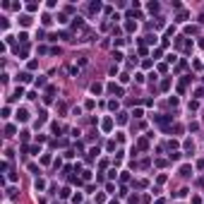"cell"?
<instances>
[{"mask_svg":"<svg viewBox=\"0 0 204 204\" xmlns=\"http://www.w3.org/2000/svg\"><path fill=\"white\" fill-rule=\"evenodd\" d=\"M108 91H110V94H115V96H125L123 87H120V84H115V82H110V84H108Z\"/></svg>","mask_w":204,"mask_h":204,"instance_id":"obj_1","label":"cell"},{"mask_svg":"<svg viewBox=\"0 0 204 204\" xmlns=\"http://www.w3.org/2000/svg\"><path fill=\"white\" fill-rule=\"evenodd\" d=\"M17 120H19V123H27V120H29V110H27V108H17Z\"/></svg>","mask_w":204,"mask_h":204,"instance_id":"obj_2","label":"cell"},{"mask_svg":"<svg viewBox=\"0 0 204 204\" xmlns=\"http://www.w3.org/2000/svg\"><path fill=\"white\" fill-rule=\"evenodd\" d=\"M55 91H58V89H55V87H48V89H46V96H43V101H46V103H50V101H53V96H55Z\"/></svg>","mask_w":204,"mask_h":204,"instance_id":"obj_3","label":"cell"},{"mask_svg":"<svg viewBox=\"0 0 204 204\" xmlns=\"http://www.w3.org/2000/svg\"><path fill=\"white\" fill-rule=\"evenodd\" d=\"M101 91H103V84H101V82H94V84H91V94H94V96H99Z\"/></svg>","mask_w":204,"mask_h":204,"instance_id":"obj_4","label":"cell"},{"mask_svg":"<svg viewBox=\"0 0 204 204\" xmlns=\"http://www.w3.org/2000/svg\"><path fill=\"white\" fill-rule=\"evenodd\" d=\"M17 82H31V75H29V72H19V75H17Z\"/></svg>","mask_w":204,"mask_h":204,"instance_id":"obj_5","label":"cell"},{"mask_svg":"<svg viewBox=\"0 0 204 204\" xmlns=\"http://www.w3.org/2000/svg\"><path fill=\"white\" fill-rule=\"evenodd\" d=\"M180 175H182V178H190V175H192V168H190V166H182V168H180Z\"/></svg>","mask_w":204,"mask_h":204,"instance_id":"obj_6","label":"cell"},{"mask_svg":"<svg viewBox=\"0 0 204 204\" xmlns=\"http://www.w3.org/2000/svg\"><path fill=\"white\" fill-rule=\"evenodd\" d=\"M72 27H75V29H82V27H84V19H82V17H75V19H72Z\"/></svg>","mask_w":204,"mask_h":204,"instance_id":"obj_7","label":"cell"},{"mask_svg":"<svg viewBox=\"0 0 204 204\" xmlns=\"http://www.w3.org/2000/svg\"><path fill=\"white\" fill-rule=\"evenodd\" d=\"M19 24H22V27H29V24H31V17H29V14H22V17H19Z\"/></svg>","mask_w":204,"mask_h":204,"instance_id":"obj_8","label":"cell"},{"mask_svg":"<svg viewBox=\"0 0 204 204\" xmlns=\"http://www.w3.org/2000/svg\"><path fill=\"white\" fill-rule=\"evenodd\" d=\"M135 29H137V22H132V19L125 22V31H135Z\"/></svg>","mask_w":204,"mask_h":204,"instance_id":"obj_9","label":"cell"},{"mask_svg":"<svg viewBox=\"0 0 204 204\" xmlns=\"http://www.w3.org/2000/svg\"><path fill=\"white\" fill-rule=\"evenodd\" d=\"M101 127L106 130V132H110V127H113V120H110V118H106V120L101 123Z\"/></svg>","mask_w":204,"mask_h":204,"instance_id":"obj_10","label":"cell"},{"mask_svg":"<svg viewBox=\"0 0 204 204\" xmlns=\"http://www.w3.org/2000/svg\"><path fill=\"white\" fill-rule=\"evenodd\" d=\"M14 132H17L14 125H7V127H5V137H14Z\"/></svg>","mask_w":204,"mask_h":204,"instance_id":"obj_11","label":"cell"},{"mask_svg":"<svg viewBox=\"0 0 204 204\" xmlns=\"http://www.w3.org/2000/svg\"><path fill=\"white\" fill-rule=\"evenodd\" d=\"M161 89H163V91H168V89H171V77H166V79L161 82Z\"/></svg>","mask_w":204,"mask_h":204,"instance_id":"obj_12","label":"cell"},{"mask_svg":"<svg viewBox=\"0 0 204 204\" xmlns=\"http://www.w3.org/2000/svg\"><path fill=\"white\" fill-rule=\"evenodd\" d=\"M43 187H46V180H41V178H39V180H36V192H41Z\"/></svg>","mask_w":204,"mask_h":204,"instance_id":"obj_13","label":"cell"},{"mask_svg":"<svg viewBox=\"0 0 204 204\" xmlns=\"http://www.w3.org/2000/svg\"><path fill=\"white\" fill-rule=\"evenodd\" d=\"M146 10H149V12H159V3H149V5H146Z\"/></svg>","mask_w":204,"mask_h":204,"instance_id":"obj_14","label":"cell"},{"mask_svg":"<svg viewBox=\"0 0 204 204\" xmlns=\"http://www.w3.org/2000/svg\"><path fill=\"white\" fill-rule=\"evenodd\" d=\"M50 130H53V132H55V135H60V132H63V127H60L58 123H53V125H50Z\"/></svg>","mask_w":204,"mask_h":204,"instance_id":"obj_15","label":"cell"},{"mask_svg":"<svg viewBox=\"0 0 204 204\" xmlns=\"http://www.w3.org/2000/svg\"><path fill=\"white\" fill-rule=\"evenodd\" d=\"M118 123L125 125V123H127V113H118Z\"/></svg>","mask_w":204,"mask_h":204,"instance_id":"obj_16","label":"cell"},{"mask_svg":"<svg viewBox=\"0 0 204 204\" xmlns=\"http://www.w3.org/2000/svg\"><path fill=\"white\" fill-rule=\"evenodd\" d=\"M27 10H29V12H36V10H39V3H29Z\"/></svg>","mask_w":204,"mask_h":204,"instance_id":"obj_17","label":"cell"},{"mask_svg":"<svg viewBox=\"0 0 204 204\" xmlns=\"http://www.w3.org/2000/svg\"><path fill=\"white\" fill-rule=\"evenodd\" d=\"M185 19H187V12H180V14L175 17V22H185Z\"/></svg>","mask_w":204,"mask_h":204,"instance_id":"obj_18","label":"cell"},{"mask_svg":"<svg viewBox=\"0 0 204 204\" xmlns=\"http://www.w3.org/2000/svg\"><path fill=\"white\" fill-rule=\"evenodd\" d=\"M89 10H91V12H99V10H101V3H91Z\"/></svg>","mask_w":204,"mask_h":204,"instance_id":"obj_19","label":"cell"},{"mask_svg":"<svg viewBox=\"0 0 204 204\" xmlns=\"http://www.w3.org/2000/svg\"><path fill=\"white\" fill-rule=\"evenodd\" d=\"M185 149H195V142L192 139H185Z\"/></svg>","mask_w":204,"mask_h":204,"instance_id":"obj_20","label":"cell"},{"mask_svg":"<svg viewBox=\"0 0 204 204\" xmlns=\"http://www.w3.org/2000/svg\"><path fill=\"white\" fill-rule=\"evenodd\" d=\"M146 43H156V34H149V36H146Z\"/></svg>","mask_w":204,"mask_h":204,"instance_id":"obj_21","label":"cell"},{"mask_svg":"<svg viewBox=\"0 0 204 204\" xmlns=\"http://www.w3.org/2000/svg\"><path fill=\"white\" fill-rule=\"evenodd\" d=\"M139 149H149V142H146V139H139Z\"/></svg>","mask_w":204,"mask_h":204,"instance_id":"obj_22","label":"cell"},{"mask_svg":"<svg viewBox=\"0 0 204 204\" xmlns=\"http://www.w3.org/2000/svg\"><path fill=\"white\" fill-rule=\"evenodd\" d=\"M46 84V77H36V87H43Z\"/></svg>","mask_w":204,"mask_h":204,"instance_id":"obj_23","label":"cell"},{"mask_svg":"<svg viewBox=\"0 0 204 204\" xmlns=\"http://www.w3.org/2000/svg\"><path fill=\"white\" fill-rule=\"evenodd\" d=\"M199 108V101H190V110H197Z\"/></svg>","mask_w":204,"mask_h":204,"instance_id":"obj_24","label":"cell"},{"mask_svg":"<svg viewBox=\"0 0 204 204\" xmlns=\"http://www.w3.org/2000/svg\"><path fill=\"white\" fill-rule=\"evenodd\" d=\"M130 204H139V197H137V195H132V197H130Z\"/></svg>","mask_w":204,"mask_h":204,"instance_id":"obj_25","label":"cell"},{"mask_svg":"<svg viewBox=\"0 0 204 204\" xmlns=\"http://www.w3.org/2000/svg\"><path fill=\"white\" fill-rule=\"evenodd\" d=\"M199 185H204V178H202V180H199Z\"/></svg>","mask_w":204,"mask_h":204,"instance_id":"obj_26","label":"cell"}]
</instances>
